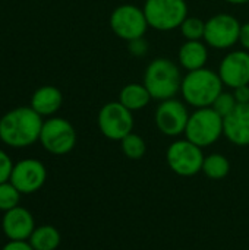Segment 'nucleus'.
Returning <instances> with one entry per match:
<instances>
[{
  "mask_svg": "<svg viewBox=\"0 0 249 250\" xmlns=\"http://www.w3.org/2000/svg\"><path fill=\"white\" fill-rule=\"evenodd\" d=\"M43 117L31 107H16L0 119V141L10 148H26L40 141Z\"/></svg>",
  "mask_w": 249,
  "mask_h": 250,
  "instance_id": "1",
  "label": "nucleus"
},
{
  "mask_svg": "<svg viewBox=\"0 0 249 250\" xmlns=\"http://www.w3.org/2000/svg\"><path fill=\"white\" fill-rule=\"evenodd\" d=\"M223 82L217 72L208 67L188 72L181 85L183 101L194 108L211 107L216 98L223 92Z\"/></svg>",
  "mask_w": 249,
  "mask_h": 250,
  "instance_id": "2",
  "label": "nucleus"
},
{
  "mask_svg": "<svg viewBox=\"0 0 249 250\" xmlns=\"http://www.w3.org/2000/svg\"><path fill=\"white\" fill-rule=\"evenodd\" d=\"M181 67L170 59L157 57L148 63L144 72V85L153 100L164 101L175 98L182 85Z\"/></svg>",
  "mask_w": 249,
  "mask_h": 250,
  "instance_id": "3",
  "label": "nucleus"
},
{
  "mask_svg": "<svg viewBox=\"0 0 249 250\" xmlns=\"http://www.w3.org/2000/svg\"><path fill=\"white\" fill-rule=\"evenodd\" d=\"M183 135L200 148H207L216 144L223 135V117L213 107L195 108L189 116Z\"/></svg>",
  "mask_w": 249,
  "mask_h": 250,
  "instance_id": "4",
  "label": "nucleus"
},
{
  "mask_svg": "<svg viewBox=\"0 0 249 250\" xmlns=\"http://www.w3.org/2000/svg\"><path fill=\"white\" fill-rule=\"evenodd\" d=\"M142 10L148 26L161 32L181 28L188 18L186 0H145Z\"/></svg>",
  "mask_w": 249,
  "mask_h": 250,
  "instance_id": "5",
  "label": "nucleus"
},
{
  "mask_svg": "<svg viewBox=\"0 0 249 250\" xmlns=\"http://www.w3.org/2000/svg\"><path fill=\"white\" fill-rule=\"evenodd\" d=\"M204 158L203 148L186 138L172 142L166 151V161L170 170L182 177H192L198 174L203 170Z\"/></svg>",
  "mask_w": 249,
  "mask_h": 250,
  "instance_id": "6",
  "label": "nucleus"
},
{
  "mask_svg": "<svg viewBox=\"0 0 249 250\" xmlns=\"http://www.w3.org/2000/svg\"><path fill=\"white\" fill-rule=\"evenodd\" d=\"M40 142L53 155H66L76 145V130L63 117H50L43 123Z\"/></svg>",
  "mask_w": 249,
  "mask_h": 250,
  "instance_id": "7",
  "label": "nucleus"
},
{
  "mask_svg": "<svg viewBox=\"0 0 249 250\" xmlns=\"http://www.w3.org/2000/svg\"><path fill=\"white\" fill-rule=\"evenodd\" d=\"M98 129L110 141H122L134 130V116L119 101L106 103L97 116Z\"/></svg>",
  "mask_w": 249,
  "mask_h": 250,
  "instance_id": "8",
  "label": "nucleus"
},
{
  "mask_svg": "<svg viewBox=\"0 0 249 250\" xmlns=\"http://www.w3.org/2000/svg\"><path fill=\"white\" fill-rule=\"evenodd\" d=\"M109 23L113 34L125 41L144 37L150 28L144 10L135 4L128 3L113 9L109 18Z\"/></svg>",
  "mask_w": 249,
  "mask_h": 250,
  "instance_id": "9",
  "label": "nucleus"
},
{
  "mask_svg": "<svg viewBox=\"0 0 249 250\" xmlns=\"http://www.w3.org/2000/svg\"><path fill=\"white\" fill-rule=\"evenodd\" d=\"M241 22L230 13H217L205 21L204 42L214 50H229L239 41Z\"/></svg>",
  "mask_w": 249,
  "mask_h": 250,
  "instance_id": "10",
  "label": "nucleus"
},
{
  "mask_svg": "<svg viewBox=\"0 0 249 250\" xmlns=\"http://www.w3.org/2000/svg\"><path fill=\"white\" fill-rule=\"evenodd\" d=\"M189 116L191 114L188 111L186 103H182L176 98H170L160 101L154 113V122L157 129L163 135L176 138L185 133Z\"/></svg>",
  "mask_w": 249,
  "mask_h": 250,
  "instance_id": "11",
  "label": "nucleus"
},
{
  "mask_svg": "<svg viewBox=\"0 0 249 250\" xmlns=\"http://www.w3.org/2000/svg\"><path fill=\"white\" fill-rule=\"evenodd\" d=\"M47 180L45 166L35 158H25L13 166L9 182L22 193L31 195L38 192Z\"/></svg>",
  "mask_w": 249,
  "mask_h": 250,
  "instance_id": "12",
  "label": "nucleus"
},
{
  "mask_svg": "<svg viewBox=\"0 0 249 250\" xmlns=\"http://www.w3.org/2000/svg\"><path fill=\"white\" fill-rule=\"evenodd\" d=\"M225 86L235 89L242 85H249V51L232 50L220 62L217 70Z\"/></svg>",
  "mask_w": 249,
  "mask_h": 250,
  "instance_id": "13",
  "label": "nucleus"
},
{
  "mask_svg": "<svg viewBox=\"0 0 249 250\" xmlns=\"http://www.w3.org/2000/svg\"><path fill=\"white\" fill-rule=\"evenodd\" d=\"M34 230L35 221L26 208L19 205L3 214L1 231L7 240H29Z\"/></svg>",
  "mask_w": 249,
  "mask_h": 250,
  "instance_id": "14",
  "label": "nucleus"
},
{
  "mask_svg": "<svg viewBox=\"0 0 249 250\" xmlns=\"http://www.w3.org/2000/svg\"><path fill=\"white\" fill-rule=\"evenodd\" d=\"M223 135L236 146H249V104H238L223 119Z\"/></svg>",
  "mask_w": 249,
  "mask_h": 250,
  "instance_id": "15",
  "label": "nucleus"
},
{
  "mask_svg": "<svg viewBox=\"0 0 249 250\" xmlns=\"http://www.w3.org/2000/svg\"><path fill=\"white\" fill-rule=\"evenodd\" d=\"M63 103V94L57 86L43 85L34 91L31 97V108L35 110L41 117L54 116Z\"/></svg>",
  "mask_w": 249,
  "mask_h": 250,
  "instance_id": "16",
  "label": "nucleus"
},
{
  "mask_svg": "<svg viewBox=\"0 0 249 250\" xmlns=\"http://www.w3.org/2000/svg\"><path fill=\"white\" fill-rule=\"evenodd\" d=\"M208 60V45L204 40L200 41H185L178 51L179 66L188 72L205 67Z\"/></svg>",
  "mask_w": 249,
  "mask_h": 250,
  "instance_id": "17",
  "label": "nucleus"
},
{
  "mask_svg": "<svg viewBox=\"0 0 249 250\" xmlns=\"http://www.w3.org/2000/svg\"><path fill=\"white\" fill-rule=\"evenodd\" d=\"M151 100V94L148 92L145 85L138 82H131L125 85L119 92V103H122L132 113L145 108Z\"/></svg>",
  "mask_w": 249,
  "mask_h": 250,
  "instance_id": "18",
  "label": "nucleus"
},
{
  "mask_svg": "<svg viewBox=\"0 0 249 250\" xmlns=\"http://www.w3.org/2000/svg\"><path fill=\"white\" fill-rule=\"evenodd\" d=\"M60 233L53 226H38L29 237V245L34 250H56L60 245Z\"/></svg>",
  "mask_w": 249,
  "mask_h": 250,
  "instance_id": "19",
  "label": "nucleus"
},
{
  "mask_svg": "<svg viewBox=\"0 0 249 250\" xmlns=\"http://www.w3.org/2000/svg\"><path fill=\"white\" fill-rule=\"evenodd\" d=\"M201 171L211 180H222L229 174L230 163L222 154H210L204 158Z\"/></svg>",
  "mask_w": 249,
  "mask_h": 250,
  "instance_id": "20",
  "label": "nucleus"
},
{
  "mask_svg": "<svg viewBox=\"0 0 249 250\" xmlns=\"http://www.w3.org/2000/svg\"><path fill=\"white\" fill-rule=\"evenodd\" d=\"M120 145H122V151H123L125 157L129 160H141L147 152L145 141L134 132L129 133L128 136H125L120 141Z\"/></svg>",
  "mask_w": 249,
  "mask_h": 250,
  "instance_id": "21",
  "label": "nucleus"
},
{
  "mask_svg": "<svg viewBox=\"0 0 249 250\" xmlns=\"http://www.w3.org/2000/svg\"><path fill=\"white\" fill-rule=\"evenodd\" d=\"M179 29H181L185 41H200V40H204L205 21H203L197 16H188L182 22Z\"/></svg>",
  "mask_w": 249,
  "mask_h": 250,
  "instance_id": "22",
  "label": "nucleus"
},
{
  "mask_svg": "<svg viewBox=\"0 0 249 250\" xmlns=\"http://www.w3.org/2000/svg\"><path fill=\"white\" fill-rule=\"evenodd\" d=\"M21 195L22 193L10 182L0 183V211L6 212L19 207Z\"/></svg>",
  "mask_w": 249,
  "mask_h": 250,
  "instance_id": "23",
  "label": "nucleus"
},
{
  "mask_svg": "<svg viewBox=\"0 0 249 250\" xmlns=\"http://www.w3.org/2000/svg\"><path fill=\"white\" fill-rule=\"evenodd\" d=\"M236 105H238V103H236V100H235L233 92L223 91V92L216 98V101L213 103L211 107L214 108L216 113H219V114L225 119L227 114H230V113L235 110Z\"/></svg>",
  "mask_w": 249,
  "mask_h": 250,
  "instance_id": "24",
  "label": "nucleus"
},
{
  "mask_svg": "<svg viewBox=\"0 0 249 250\" xmlns=\"http://www.w3.org/2000/svg\"><path fill=\"white\" fill-rule=\"evenodd\" d=\"M148 50H150V44L145 40V37H139V38L128 41V51L134 57H144L147 56Z\"/></svg>",
  "mask_w": 249,
  "mask_h": 250,
  "instance_id": "25",
  "label": "nucleus"
},
{
  "mask_svg": "<svg viewBox=\"0 0 249 250\" xmlns=\"http://www.w3.org/2000/svg\"><path fill=\"white\" fill-rule=\"evenodd\" d=\"M13 161L12 158L7 155L6 151L0 149V183L9 182L12 170H13Z\"/></svg>",
  "mask_w": 249,
  "mask_h": 250,
  "instance_id": "26",
  "label": "nucleus"
},
{
  "mask_svg": "<svg viewBox=\"0 0 249 250\" xmlns=\"http://www.w3.org/2000/svg\"><path fill=\"white\" fill-rule=\"evenodd\" d=\"M233 95L238 104H249V85H242L233 89Z\"/></svg>",
  "mask_w": 249,
  "mask_h": 250,
  "instance_id": "27",
  "label": "nucleus"
},
{
  "mask_svg": "<svg viewBox=\"0 0 249 250\" xmlns=\"http://www.w3.org/2000/svg\"><path fill=\"white\" fill-rule=\"evenodd\" d=\"M1 250H34L28 240H9Z\"/></svg>",
  "mask_w": 249,
  "mask_h": 250,
  "instance_id": "28",
  "label": "nucleus"
},
{
  "mask_svg": "<svg viewBox=\"0 0 249 250\" xmlns=\"http://www.w3.org/2000/svg\"><path fill=\"white\" fill-rule=\"evenodd\" d=\"M241 47L244 50L249 51V22H245L241 25V32H239V41Z\"/></svg>",
  "mask_w": 249,
  "mask_h": 250,
  "instance_id": "29",
  "label": "nucleus"
},
{
  "mask_svg": "<svg viewBox=\"0 0 249 250\" xmlns=\"http://www.w3.org/2000/svg\"><path fill=\"white\" fill-rule=\"evenodd\" d=\"M229 4H235V6H241V4H247L249 3V0H225Z\"/></svg>",
  "mask_w": 249,
  "mask_h": 250,
  "instance_id": "30",
  "label": "nucleus"
}]
</instances>
